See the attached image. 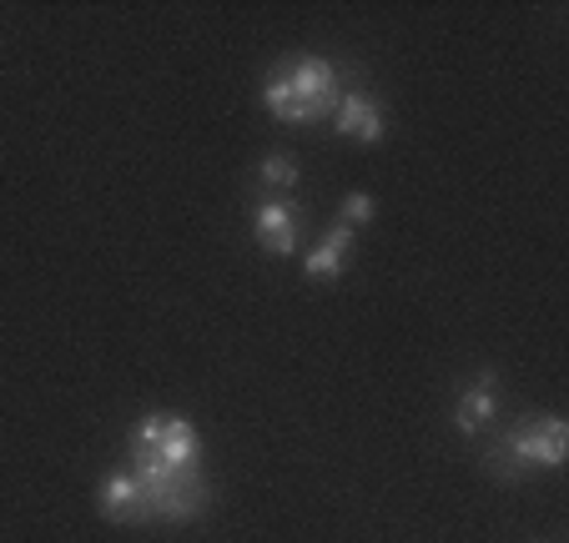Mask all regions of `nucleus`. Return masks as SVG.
I'll return each mask as SVG.
<instances>
[{
  "label": "nucleus",
  "mask_w": 569,
  "mask_h": 543,
  "mask_svg": "<svg viewBox=\"0 0 569 543\" xmlns=\"http://www.w3.org/2000/svg\"><path fill=\"white\" fill-rule=\"evenodd\" d=\"M569 453V423L559 413H539V418H525L505 433L499 443V459L505 463H519V469H545L555 473Z\"/></svg>",
  "instance_id": "f257e3e1"
},
{
  "label": "nucleus",
  "mask_w": 569,
  "mask_h": 543,
  "mask_svg": "<svg viewBox=\"0 0 569 543\" xmlns=\"http://www.w3.org/2000/svg\"><path fill=\"white\" fill-rule=\"evenodd\" d=\"M282 76H288V86L298 91V101L308 107L312 121L333 117L338 97H343V81H338L333 61H322V56H292V61L282 66Z\"/></svg>",
  "instance_id": "f03ea898"
},
{
  "label": "nucleus",
  "mask_w": 569,
  "mask_h": 543,
  "mask_svg": "<svg viewBox=\"0 0 569 543\" xmlns=\"http://www.w3.org/2000/svg\"><path fill=\"white\" fill-rule=\"evenodd\" d=\"M131 453H151V459H161L167 469H182V473L202 469V438H197V428L187 413H161L157 448H131Z\"/></svg>",
  "instance_id": "7ed1b4c3"
},
{
  "label": "nucleus",
  "mask_w": 569,
  "mask_h": 543,
  "mask_svg": "<svg viewBox=\"0 0 569 543\" xmlns=\"http://www.w3.org/2000/svg\"><path fill=\"white\" fill-rule=\"evenodd\" d=\"M298 232H302V212H298L292 202L272 197V202H258V207H252V237H258L262 252L292 257V252H298Z\"/></svg>",
  "instance_id": "20e7f679"
},
{
  "label": "nucleus",
  "mask_w": 569,
  "mask_h": 543,
  "mask_svg": "<svg viewBox=\"0 0 569 543\" xmlns=\"http://www.w3.org/2000/svg\"><path fill=\"white\" fill-rule=\"evenodd\" d=\"M333 131L338 137H353L363 147H378L388 137V117H383V101L368 97V91H343L333 107Z\"/></svg>",
  "instance_id": "39448f33"
},
{
  "label": "nucleus",
  "mask_w": 569,
  "mask_h": 543,
  "mask_svg": "<svg viewBox=\"0 0 569 543\" xmlns=\"http://www.w3.org/2000/svg\"><path fill=\"white\" fill-rule=\"evenodd\" d=\"M97 513L107 523H147V489L131 469H117L97 489Z\"/></svg>",
  "instance_id": "423d86ee"
},
{
  "label": "nucleus",
  "mask_w": 569,
  "mask_h": 543,
  "mask_svg": "<svg viewBox=\"0 0 569 543\" xmlns=\"http://www.w3.org/2000/svg\"><path fill=\"white\" fill-rule=\"evenodd\" d=\"M353 247H358V232L348 222H333L328 232H322V242L308 252V262H302V272H308L312 282H338L348 272V262H353Z\"/></svg>",
  "instance_id": "0eeeda50"
},
{
  "label": "nucleus",
  "mask_w": 569,
  "mask_h": 543,
  "mask_svg": "<svg viewBox=\"0 0 569 543\" xmlns=\"http://www.w3.org/2000/svg\"><path fill=\"white\" fill-rule=\"evenodd\" d=\"M499 418V388H495V373H479L469 388H463L459 408H453V428L463 438H479L483 428Z\"/></svg>",
  "instance_id": "6e6552de"
},
{
  "label": "nucleus",
  "mask_w": 569,
  "mask_h": 543,
  "mask_svg": "<svg viewBox=\"0 0 569 543\" xmlns=\"http://www.w3.org/2000/svg\"><path fill=\"white\" fill-rule=\"evenodd\" d=\"M262 101H268V111H272L278 121H292V127H308V121H312L308 107L298 101V91L288 86V76H282V71L268 76V86H262Z\"/></svg>",
  "instance_id": "1a4fd4ad"
},
{
  "label": "nucleus",
  "mask_w": 569,
  "mask_h": 543,
  "mask_svg": "<svg viewBox=\"0 0 569 543\" xmlns=\"http://www.w3.org/2000/svg\"><path fill=\"white\" fill-rule=\"evenodd\" d=\"M258 181H262V187H272V192H292V187H298V157H288V151L262 157Z\"/></svg>",
  "instance_id": "9d476101"
},
{
  "label": "nucleus",
  "mask_w": 569,
  "mask_h": 543,
  "mask_svg": "<svg viewBox=\"0 0 569 543\" xmlns=\"http://www.w3.org/2000/svg\"><path fill=\"white\" fill-rule=\"evenodd\" d=\"M373 217H378V202H373V197H368V192H353L343 207H338V222H348V227H353V232H358V227H368V222H373Z\"/></svg>",
  "instance_id": "9b49d317"
}]
</instances>
